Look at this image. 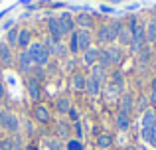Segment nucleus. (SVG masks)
<instances>
[{"label":"nucleus","mask_w":156,"mask_h":150,"mask_svg":"<svg viewBox=\"0 0 156 150\" xmlns=\"http://www.w3.org/2000/svg\"><path fill=\"white\" fill-rule=\"evenodd\" d=\"M150 127H156V113L144 111V115H142V128H150Z\"/></svg>","instance_id":"obj_13"},{"label":"nucleus","mask_w":156,"mask_h":150,"mask_svg":"<svg viewBox=\"0 0 156 150\" xmlns=\"http://www.w3.org/2000/svg\"><path fill=\"white\" fill-rule=\"evenodd\" d=\"M67 150H83V144H81V140L73 138V140L67 142Z\"/></svg>","instance_id":"obj_28"},{"label":"nucleus","mask_w":156,"mask_h":150,"mask_svg":"<svg viewBox=\"0 0 156 150\" xmlns=\"http://www.w3.org/2000/svg\"><path fill=\"white\" fill-rule=\"evenodd\" d=\"M91 77L101 85V83L105 81V67H101L99 63H95V65H93V75H91Z\"/></svg>","instance_id":"obj_19"},{"label":"nucleus","mask_w":156,"mask_h":150,"mask_svg":"<svg viewBox=\"0 0 156 150\" xmlns=\"http://www.w3.org/2000/svg\"><path fill=\"white\" fill-rule=\"evenodd\" d=\"M12 24H14V20H8V22H4V26H2V28H4V30H8Z\"/></svg>","instance_id":"obj_35"},{"label":"nucleus","mask_w":156,"mask_h":150,"mask_svg":"<svg viewBox=\"0 0 156 150\" xmlns=\"http://www.w3.org/2000/svg\"><path fill=\"white\" fill-rule=\"evenodd\" d=\"M119 30H121V24L115 22V24H105L97 30V40L99 42H113V40L119 38Z\"/></svg>","instance_id":"obj_2"},{"label":"nucleus","mask_w":156,"mask_h":150,"mask_svg":"<svg viewBox=\"0 0 156 150\" xmlns=\"http://www.w3.org/2000/svg\"><path fill=\"white\" fill-rule=\"evenodd\" d=\"M26 87H28V95L32 97V101H40V99H42V85H40L38 79H34V77H28Z\"/></svg>","instance_id":"obj_5"},{"label":"nucleus","mask_w":156,"mask_h":150,"mask_svg":"<svg viewBox=\"0 0 156 150\" xmlns=\"http://www.w3.org/2000/svg\"><path fill=\"white\" fill-rule=\"evenodd\" d=\"M75 134H77V140L83 136V127H81V123H75Z\"/></svg>","instance_id":"obj_34"},{"label":"nucleus","mask_w":156,"mask_h":150,"mask_svg":"<svg viewBox=\"0 0 156 150\" xmlns=\"http://www.w3.org/2000/svg\"><path fill=\"white\" fill-rule=\"evenodd\" d=\"M119 105H121V113L129 115L130 109H133V97H130V95H122L121 101H119Z\"/></svg>","instance_id":"obj_17"},{"label":"nucleus","mask_w":156,"mask_h":150,"mask_svg":"<svg viewBox=\"0 0 156 150\" xmlns=\"http://www.w3.org/2000/svg\"><path fill=\"white\" fill-rule=\"evenodd\" d=\"M8 47H14V46H18V30H10L8 32Z\"/></svg>","instance_id":"obj_25"},{"label":"nucleus","mask_w":156,"mask_h":150,"mask_svg":"<svg viewBox=\"0 0 156 150\" xmlns=\"http://www.w3.org/2000/svg\"><path fill=\"white\" fill-rule=\"evenodd\" d=\"M99 51H101V50H97V47H89L87 51H83L85 63H87V65H95V61L99 59Z\"/></svg>","instance_id":"obj_12"},{"label":"nucleus","mask_w":156,"mask_h":150,"mask_svg":"<svg viewBox=\"0 0 156 150\" xmlns=\"http://www.w3.org/2000/svg\"><path fill=\"white\" fill-rule=\"evenodd\" d=\"M4 93H6V89H4V83L0 81V97H4Z\"/></svg>","instance_id":"obj_36"},{"label":"nucleus","mask_w":156,"mask_h":150,"mask_svg":"<svg viewBox=\"0 0 156 150\" xmlns=\"http://www.w3.org/2000/svg\"><path fill=\"white\" fill-rule=\"evenodd\" d=\"M32 65H34V63H32V59H30V55H28V51H26V50L20 51V55H18V67H20V71H28Z\"/></svg>","instance_id":"obj_11"},{"label":"nucleus","mask_w":156,"mask_h":150,"mask_svg":"<svg viewBox=\"0 0 156 150\" xmlns=\"http://www.w3.org/2000/svg\"><path fill=\"white\" fill-rule=\"evenodd\" d=\"M12 59H14V55H12L8 44H0V65H10Z\"/></svg>","instance_id":"obj_9"},{"label":"nucleus","mask_w":156,"mask_h":150,"mask_svg":"<svg viewBox=\"0 0 156 150\" xmlns=\"http://www.w3.org/2000/svg\"><path fill=\"white\" fill-rule=\"evenodd\" d=\"M53 54H55V55H61V58H63V55H67V47H65L63 44L57 42V46H55V50H53Z\"/></svg>","instance_id":"obj_30"},{"label":"nucleus","mask_w":156,"mask_h":150,"mask_svg":"<svg viewBox=\"0 0 156 150\" xmlns=\"http://www.w3.org/2000/svg\"><path fill=\"white\" fill-rule=\"evenodd\" d=\"M48 28H50V36H51L53 40L59 42L61 36H63V30H61V26H59L57 16H48Z\"/></svg>","instance_id":"obj_8"},{"label":"nucleus","mask_w":156,"mask_h":150,"mask_svg":"<svg viewBox=\"0 0 156 150\" xmlns=\"http://www.w3.org/2000/svg\"><path fill=\"white\" fill-rule=\"evenodd\" d=\"M99 65L101 67H109V65H113V61H111V55H109V50H101L99 51Z\"/></svg>","instance_id":"obj_20"},{"label":"nucleus","mask_w":156,"mask_h":150,"mask_svg":"<svg viewBox=\"0 0 156 150\" xmlns=\"http://www.w3.org/2000/svg\"><path fill=\"white\" fill-rule=\"evenodd\" d=\"M152 91H156V79H152Z\"/></svg>","instance_id":"obj_38"},{"label":"nucleus","mask_w":156,"mask_h":150,"mask_svg":"<svg viewBox=\"0 0 156 150\" xmlns=\"http://www.w3.org/2000/svg\"><path fill=\"white\" fill-rule=\"evenodd\" d=\"M0 150H14L12 138H4V140H0Z\"/></svg>","instance_id":"obj_29"},{"label":"nucleus","mask_w":156,"mask_h":150,"mask_svg":"<svg viewBox=\"0 0 156 150\" xmlns=\"http://www.w3.org/2000/svg\"><path fill=\"white\" fill-rule=\"evenodd\" d=\"M85 89L89 91V95L95 97L97 93H99V83H97V81L93 79V77H89V79H87V85H85Z\"/></svg>","instance_id":"obj_23"},{"label":"nucleus","mask_w":156,"mask_h":150,"mask_svg":"<svg viewBox=\"0 0 156 150\" xmlns=\"http://www.w3.org/2000/svg\"><path fill=\"white\" fill-rule=\"evenodd\" d=\"M109 55H111V61H113V65L121 61V50H119V47H109Z\"/></svg>","instance_id":"obj_27"},{"label":"nucleus","mask_w":156,"mask_h":150,"mask_svg":"<svg viewBox=\"0 0 156 150\" xmlns=\"http://www.w3.org/2000/svg\"><path fill=\"white\" fill-rule=\"evenodd\" d=\"M142 138H144L148 144H152V146H156V127L142 128Z\"/></svg>","instance_id":"obj_15"},{"label":"nucleus","mask_w":156,"mask_h":150,"mask_svg":"<svg viewBox=\"0 0 156 150\" xmlns=\"http://www.w3.org/2000/svg\"><path fill=\"white\" fill-rule=\"evenodd\" d=\"M113 144V136L111 134H99L97 136V146L99 148H109Z\"/></svg>","instance_id":"obj_21"},{"label":"nucleus","mask_w":156,"mask_h":150,"mask_svg":"<svg viewBox=\"0 0 156 150\" xmlns=\"http://www.w3.org/2000/svg\"><path fill=\"white\" fill-rule=\"evenodd\" d=\"M57 20H59V26L61 30H63V34H73V26H75V18H73L69 12H63V14L57 16Z\"/></svg>","instance_id":"obj_6"},{"label":"nucleus","mask_w":156,"mask_h":150,"mask_svg":"<svg viewBox=\"0 0 156 150\" xmlns=\"http://www.w3.org/2000/svg\"><path fill=\"white\" fill-rule=\"evenodd\" d=\"M32 117H34L38 123H50V109L42 103H36L32 109Z\"/></svg>","instance_id":"obj_4"},{"label":"nucleus","mask_w":156,"mask_h":150,"mask_svg":"<svg viewBox=\"0 0 156 150\" xmlns=\"http://www.w3.org/2000/svg\"><path fill=\"white\" fill-rule=\"evenodd\" d=\"M117 127H119V131H129V127H130L129 115H125V113L119 111V115H117Z\"/></svg>","instance_id":"obj_18"},{"label":"nucleus","mask_w":156,"mask_h":150,"mask_svg":"<svg viewBox=\"0 0 156 150\" xmlns=\"http://www.w3.org/2000/svg\"><path fill=\"white\" fill-rule=\"evenodd\" d=\"M119 40H121V44H130V30H126V28L121 26V30H119Z\"/></svg>","instance_id":"obj_24"},{"label":"nucleus","mask_w":156,"mask_h":150,"mask_svg":"<svg viewBox=\"0 0 156 150\" xmlns=\"http://www.w3.org/2000/svg\"><path fill=\"white\" fill-rule=\"evenodd\" d=\"M67 115H69V119H71L73 123H79V111H77L75 107H71V109H69V113H67Z\"/></svg>","instance_id":"obj_31"},{"label":"nucleus","mask_w":156,"mask_h":150,"mask_svg":"<svg viewBox=\"0 0 156 150\" xmlns=\"http://www.w3.org/2000/svg\"><path fill=\"white\" fill-rule=\"evenodd\" d=\"M12 144H14V150H22V138H20V136H14V138H12Z\"/></svg>","instance_id":"obj_33"},{"label":"nucleus","mask_w":156,"mask_h":150,"mask_svg":"<svg viewBox=\"0 0 156 150\" xmlns=\"http://www.w3.org/2000/svg\"><path fill=\"white\" fill-rule=\"evenodd\" d=\"M85 85H87V79H85V77L81 75V73L73 75V89H77V91H83Z\"/></svg>","instance_id":"obj_22"},{"label":"nucleus","mask_w":156,"mask_h":150,"mask_svg":"<svg viewBox=\"0 0 156 150\" xmlns=\"http://www.w3.org/2000/svg\"><path fill=\"white\" fill-rule=\"evenodd\" d=\"M26 51H28V55H30L32 63H34V65H38V67H46L48 61H50V51H48L46 46H44V44H40V42L30 44Z\"/></svg>","instance_id":"obj_1"},{"label":"nucleus","mask_w":156,"mask_h":150,"mask_svg":"<svg viewBox=\"0 0 156 150\" xmlns=\"http://www.w3.org/2000/svg\"><path fill=\"white\" fill-rule=\"evenodd\" d=\"M69 109H71V103H69L67 97H59L55 103V111L59 113V115H65V113H69Z\"/></svg>","instance_id":"obj_14"},{"label":"nucleus","mask_w":156,"mask_h":150,"mask_svg":"<svg viewBox=\"0 0 156 150\" xmlns=\"http://www.w3.org/2000/svg\"><path fill=\"white\" fill-rule=\"evenodd\" d=\"M48 150H61V142L59 140H50L48 142Z\"/></svg>","instance_id":"obj_32"},{"label":"nucleus","mask_w":156,"mask_h":150,"mask_svg":"<svg viewBox=\"0 0 156 150\" xmlns=\"http://www.w3.org/2000/svg\"><path fill=\"white\" fill-rule=\"evenodd\" d=\"M0 123H2V127L6 128L8 132H18L20 131L18 117H16L14 113H10V111H2L0 113Z\"/></svg>","instance_id":"obj_3"},{"label":"nucleus","mask_w":156,"mask_h":150,"mask_svg":"<svg viewBox=\"0 0 156 150\" xmlns=\"http://www.w3.org/2000/svg\"><path fill=\"white\" fill-rule=\"evenodd\" d=\"M28 150H36V146H34V144H32V146H28Z\"/></svg>","instance_id":"obj_39"},{"label":"nucleus","mask_w":156,"mask_h":150,"mask_svg":"<svg viewBox=\"0 0 156 150\" xmlns=\"http://www.w3.org/2000/svg\"><path fill=\"white\" fill-rule=\"evenodd\" d=\"M150 103L156 105V91H152V95H150Z\"/></svg>","instance_id":"obj_37"},{"label":"nucleus","mask_w":156,"mask_h":150,"mask_svg":"<svg viewBox=\"0 0 156 150\" xmlns=\"http://www.w3.org/2000/svg\"><path fill=\"white\" fill-rule=\"evenodd\" d=\"M30 44H32V32L30 30H20L18 32V47L20 50H28Z\"/></svg>","instance_id":"obj_10"},{"label":"nucleus","mask_w":156,"mask_h":150,"mask_svg":"<svg viewBox=\"0 0 156 150\" xmlns=\"http://www.w3.org/2000/svg\"><path fill=\"white\" fill-rule=\"evenodd\" d=\"M146 40H148V42H154L156 40V24L154 22H150L148 28H146Z\"/></svg>","instance_id":"obj_26"},{"label":"nucleus","mask_w":156,"mask_h":150,"mask_svg":"<svg viewBox=\"0 0 156 150\" xmlns=\"http://www.w3.org/2000/svg\"><path fill=\"white\" fill-rule=\"evenodd\" d=\"M75 24H77V26H81V30H87V28L93 26V20H91V16H89V14H79L75 18Z\"/></svg>","instance_id":"obj_16"},{"label":"nucleus","mask_w":156,"mask_h":150,"mask_svg":"<svg viewBox=\"0 0 156 150\" xmlns=\"http://www.w3.org/2000/svg\"><path fill=\"white\" fill-rule=\"evenodd\" d=\"M75 34H77V50L87 51L91 47V34H89V30H75Z\"/></svg>","instance_id":"obj_7"}]
</instances>
